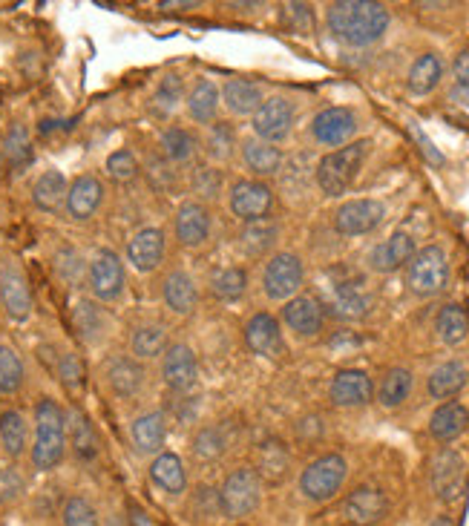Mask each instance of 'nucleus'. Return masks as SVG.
<instances>
[{"label": "nucleus", "instance_id": "obj_15", "mask_svg": "<svg viewBox=\"0 0 469 526\" xmlns=\"http://www.w3.org/2000/svg\"><path fill=\"white\" fill-rule=\"evenodd\" d=\"M331 403L334 406H346V409H354V406H366L375 394V383L366 371L360 368H346L340 371L334 380H331Z\"/></svg>", "mask_w": 469, "mask_h": 526}, {"label": "nucleus", "instance_id": "obj_13", "mask_svg": "<svg viewBox=\"0 0 469 526\" xmlns=\"http://www.w3.org/2000/svg\"><path fill=\"white\" fill-rule=\"evenodd\" d=\"M90 288L98 299L110 302L124 291V262L116 251H98L90 262Z\"/></svg>", "mask_w": 469, "mask_h": 526}, {"label": "nucleus", "instance_id": "obj_50", "mask_svg": "<svg viewBox=\"0 0 469 526\" xmlns=\"http://www.w3.org/2000/svg\"><path fill=\"white\" fill-rule=\"evenodd\" d=\"M193 455L199 460H219L225 455V435L219 429H202L193 440Z\"/></svg>", "mask_w": 469, "mask_h": 526}, {"label": "nucleus", "instance_id": "obj_7", "mask_svg": "<svg viewBox=\"0 0 469 526\" xmlns=\"http://www.w3.org/2000/svg\"><path fill=\"white\" fill-rule=\"evenodd\" d=\"M464 481H467V460L458 452L444 449L432 458L429 483H432V492L441 504H455L464 492Z\"/></svg>", "mask_w": 469, "mask_h": 526}, {"label": "nucleus", "instance_id": "obj_4", "mask_svg": "<svg viewBox=\"0 0 469 526\" xmlns=\"http://www.w3.org/2000/svg\"><path fill=\"white\" fill-rule=\"evenodd\" d=\"M216 501H219V509L225 512V518H231V521L254 515L259 501H262V478L257 475V469H251V466L234 469L222 483Z\"/></svg>", "mask_w": 469, "mask_h": 526}, {"label": "nucleus", "instance_id": "obj_3", "mask_svg": "<svg viewBox=\"0 0 469 526\" xmlns=\"http://www.w3.org/2000/svg\"><path fill=\"white\" fill-rule=\"evenodd\" d=\"M372 141H354L340 150L329 153L326 159L317 164V184L326 196H343L357 179V173L363 170V161L369 156Z\"/></svg>", "mask_w": 469, "mask_h": 526}, {"label": "nucleus", "instance_id": "obj_32", "mask_svg": "<svg viewBox=\"0 0 469 526\" xmlns=\"http://www.w3.org/2000/svg\"><path fill=\"white\" fill-rule=\"evenodd\" d=\"M441 78H444V61L435 52H426L412 64L406 84H409V92L415 95H429L441 84Z\"/></svg>", "mask_w": 469, "mask_h": 526}, {"label": "nucleus", "instance_id": "obj_58", "mask_svg": "<svg viewBox=\"0 0 469 526\" xmlns=\"http://www.w3.org/2000/svg\"><path fill=\"white\" fill-rule=\"evenodd\" d=\"M219 184H222V176H219L216 170H211V167H205V170L196 173V190H199L202 196H216Z\"/></svg>", "mask_w": 469, "mask_h": 526}, {"label": "nucleus", "instance_id": "obj_31", "mask_svg": "<svg viewBox=\"0 0 469 526\" xmlns=\"http://www.w3.org/2000/svg\"><path fill=\"white\" fill-rule=\"evenodd\" d=\"M165 302L173 314H190L199 302V291H196V282L190 279L185 271H173L165 279Z\"/></svg>", "mask_w": 469, "mask_h": 526}, {"label": "nucleus", "instance_id": "obj_23", "mask_svg": "<svg viewBox=\"0 0 469 526\" xmlns=\"http://www.w3.org/2000/svg\"><path fill=\"white\" fill-rule=\"evenodd\" d=\"M245 343L259 357H277L282 351L280 322L271 314H254L245 325Z\"/></svg>", "mask_w": 469, "mask_h": 526}, {"label": "nucleus", "instance_id": "obj_48", "mask_svg": "<svg viewBox=\"0 0 469 526\" xmlns=\"http://www.w3.org/2000/svg\"><path fill=\"white\" fill-rule=\"evenodd\" d=\"M179 98H182V75H165V78H162V84H159L156 92H153L150 107H153V113L156 115L167 118V115L176 113Z\"/></svg>", "mask_w": 469, "mask_h": 526}, {"label": "nucleus", "instance_id": "obj_54", "mask_svg": "<svg viewBox=\"0 0 469 526\" xmlns=\"http://www.w3.org/2000/svg\"><path fill=\"white\" fill-rule=\"evenodd\" d=\"M24 495V478L12 466H0V504H15Z\"/></svg>", "mask_w": 469, "mask_h": 526}, {"label": "nucleus", "instance_id": "obj_52", "mask_svg": "<svg viewBox=\"0 0 469 526\" xmlns=\"http://www.w3.org/2000/svg\"><path fill=\"white\" fill-rule=\"evenodd\" d=\"M282 21L288 23L294 32H311V26H314V12H311V6L308 3H285L282 6Z\"/></svg>", "mask_w": 469, "mask_h": 526}, {"label": "nucleus", "instance_id": "obj_37", "mask_svg": "<svg viewBox=\"0 0 469 526\" xmlns=\"http://www.w3.org/2000/svg\"><path fill=\"white\" fill-rule=\"evenodd\" d=\"M242 156H245V164L257 173V176H274L282 167V153L280 147L268 144V141H245L242 147Z\"/></svg>", "mask_w": 469, "mask_h": 526}, {"label": "nucleus", "instance_id": "obj_5", "mask_svg": "<svg viewBox=\"0 0 469 526\" xmlns=\"http://www.w3.org/2000/svg\"><path fill=\"white\" fill-rule=\"evenodd\" d=\"M446 282H449V262H446L444 248H438V245L421 248L406 265V285L418 297L441 294Z\"/></svg>", "mask_w": 469, "mask_h": 526}, {"label": "nucleus", "instance_id": "obj_35", "mask_svg": "<svg viewBox=\"0 0 469 526\" xmlns=\"http://www.w3.org/2000/svg\"><path fill=\"white\" fill-rule=\"evenodd\" d=\"M288 466H291V458L285 452L280 440H268L262 443L257 452V475L265 478L268 483H280L285 475H288Z\"/></svg>", "mask_w": 469, "mask_h": 526}, {"label": "nucleus", "instance_id": "obj_51", "mask_svg": "<svg viewBox=\"0 0 469 526\" xmlns=\"http://www.w3.org/2000/svg\"><path fill=\"white\" fill-rule=\"evenodd\" d=\"M107 173H110V179H116V182H133V179L139 176V161H136V156H133L130 150H116V153L107 159Z\"/></svg>", "mask_w": 469, "mask_h": 526}, {"label": "nucleus", "instance_id": "obj_53", "mask_svg": "<svg viewBox=\"0 0 469 526\" xmlns=\"http://www.w3.org/2000/svg\"><path fill=\"white\" fill-rule=\"evenodd\" d=\"M208 147H211L213 159H231L236 147L234 130L228 124H216L211 130V138H208Z\"/></svg>", "mask_w": 469, "mask_h": 526}, {"label": "nucleus", "instance_id": "obj_20", "mask_svg": "<svg viewBox=\"0 0 469 526\" xmlns=\"http://www.w3.org/2000/svg\"><path fill=\"white\" fill-rule=\"evenodd\" d=\"M162 377L173 391H188L199 380V366H196V354L188 345H170L162 360Z\"/></svg>", "mask_w": 469, "mask_h": 526}, {"label": "nucleus", "instance_id": "obj_63", "mask_svg": "<svg viewBox=\"0 0 469 526\" xmlns=\"http://www.w3.org/2000/svg\"><path fill=\"white\" fill-rule=\"evenodd\" d=\"M110 526H124V521H121V518H113V521H110Z\"/></svg>", "mask_w": 469, "mask_h": 526}, {"label": "nucleus", "instance_id": "obj_2", "mask_svg": "<svg viewBox=\"0 0 469 526\" xmlns=\"http://www.w3.org/2000/svg\"><path fill=\"white\" fill-rule=\"evenodd\" d=\"M67 452V414L55 400L44 397L35 406V443H32V466L38 472H52Z\"/></svg>", "mask_w": 469, "mask_h": 526}, {"label": "nucleus", "instance_id": "obj_29", "mask_svg": "<svg viewBox=\"0 0 469 526\" xmlns=\"http://www.w3.org/2000/svg\"><path fill=\"white\" fill-rule=\"evenodd\" d=\"M67 190H70L67 176L61 170H47L32 187V202L41 207L44 213H55L58 207L67 202Z\"/></svg>", "mask_w": 469, "mask_h": 526}, {"label": "nucleus", "instance_id": "obj_40", "mask_svg": "<svg viewBox=\"0 0 469 526\" xmlns=\"http://www.w3.org/2000/svg\"><path fill=\"white\" fill-rule=\"evenodd\" d=\"M438 337L446 345H461L469 337V314L461 305H444L438 314Z\"/></svg>", "mask_w": 469, "mask_h": 526}, {"label": "nucleus", "instance_id": "obj_61", "mask_svg": "<svg viewBox=\"0 0 469 526\" xmlns=\"http://www.w3.org/2000/svg\"><path fill=\"white\" fill-rule=\"evenodd\" d=\"M162 9H170V12H173V9H176V12H188V9H199V3H193V0H190V3H162Z\"/></svg>", "mask_w": 469, "mask_h": 526}, {"label": "nucleus", "instance_id": "obj_14", "mask_svg": "<svg viewBox=\"0 0 469 526\" xmlns=\"http://www.w3.org/2000/svg\"><path fill=\"white\" fill-rule=\"evenodd\" d=\"M346 521L354 526H375L386 518L389 512V498L377 486H360L343 504Z\"/></svg>", "mask_w": 469, "mask_h": 526}, {"label": "nucleus", "instance_id": "obj_33", "mask_svg": "<svg viewBox=\"0 0 469 526\" xmlns=\"http://www.w3.org/2000/svg\"><path fill=\"white\" fill-rule=\"evenodd\" d=\"M107 383L110 389L116 391L118 397H133L144 383V368L130 360V357H116L110 366H107Z\"/></svg>", "mask_w": 469, "mask_h": 526}, {"label": "nucleus", "instance_id": "obj_26", "mask_svg": "<svg viewBox=\"0 0 469 526\" xmlns=\"http://www.w3.org/2000/svg\"><path fill=\"white\" fill-rule=\"evenodd\" d=\"M150 481L156 483L167 495H182L188 486V475H185V463L173 452H162L150 466Z\"/></svg>", "mask_w": 469, "mask_h": 526}, {"label": "nucleus", "instance_id": "obj_56", "mask_svg": "<svg viewBox=\"0 0 469 526\" xmlns=\"http://www.w3.org/2000/svg\"><path fill=\"white\" fill-rule=\"evenodd\" d=\"M409 133L415 136V141L421 144V153H423V156H426V159L432 161L435 167H441V164H444V153H441V150H438V147H435V144H432V141L426 138V133H423L421 124H418V121H412V124H409Z\"/></svg>", "mask_w": 469, "mask_h": 526}, {"label": "nucleus", "instance_id": "obj_55", "mask_svg": "<svg viewBox=\"0 0 469 526\" xmlns=\"http://www.w3.org/2000/svg\"><path fill=\"white\" fill-rule=\"evenodd\" d=\"M58 374H61V380L67 383V389H78V386L84 383V368H81L75 354H64V357H61Z\"/></svg>", "mask_w": 469, "mask_h": 526}, {"label": "nucleus", "instance_id": "obj_11", "mask_svg": "<svg viewBox=\"0 0 469 526\" xmlns=\"http://www.w3.org/2000/svg\"><path fill=\"white\" fill-rule=\"evenodd\" d=\"M383 219H386V207L380 202H375V199H354V202L337 207L334 228L340 230L343 236H366V233L380 228Z\"/></svg>", "mask_w": 469, "mask_h": 526}, {"label": "nucleus", "instance_id": "obj_34", "mask_svg": "<svg viewBox=\"0 0 469 526\" xmlns=\"http://www.w3.org/2000/svg\"><path fill=\"white\" fill-rule=\"evenodd\" d=\"M0 153H3V159L9 161V167H12L15 173H24L26 167L32 164L35 153H32V138H29V130H26L24 124H12V127H9V133L3 138Z\"/></svg>", "mask_w": 469, "mask_h": 526}, {"label": "nucleus", "instance_id": "obj_30", "mask_svg": "<svg viewBox=\"0 0 469 526\" xmlns=\"http://www.w3.org/2000/svg\"><path fill=\"white\" fill-rule=\"evenodd\" d=\"M469 380V368L461 363V360H449L444 366H438L432 374H429V394L435 400H446L452 394L467 386Z\"/></svg>", "mask_w": 469, "mask_h": 526}, {"label": "nucleus", "instance_id": "obj_45", "mask_svg": "<svg viewBox=\"0 0 469 526\" xmlns=\"http://www.w3.org/2000/svg\"><path fill=\"white\" fill-rule=\"evenodd\" d=\"M248 288V274L242 268H225V271H216L211 279L213 297L222 299V302H236V299L245 294Z\"/></svg>", "mask_w": 469, "mask_h": 526}, {"label": "nucleus", "instance_id": "obj_42", "mask_svg": "<svg viewBox=\"0 0 469 526\" xmlns=\"http://www.w3.org/2000/svg\"><path fill=\"white\" fill-rule=\"evenodd\" d=\"M0 443L6 449V455L21 458L26 449V423L21 412H3L0 414Z\"/></svg>", "mask_w": 469, "mask_h": 526}, {"label": "nucleus", "instance_id": "obj_10", "mask_svg": "<svg viewBox=\"0 0 469 526\" xmlns=\"http://www.w3.org/2000/svg\"><path fill=\"white\" fill-rule=\"evenodd\" d=\"M294 104L282 95L274 98H265L262 107L254 113V133L259 136V141H268V144H277L282 138H288L291 127H294Z\"/></svg>", "mask_w": 469, "mask_h": 526}, {"label": "nucleus", "instance_id": "obj_38", "mask_svg": "<svg viewBox=\"0 0 469 526\" xmlns=\"http://www.w3.org/2000/svg\"><path fill=\"white\" fill-rule=\"evenodd\" d=\"M72 322H75V331L81 334V340L95 343V340H101V334L107 328V314L90 299H81L72 308Z\"/></svg>", "mask_w": 469, "mask_h": 526}, {"label": "nucleus", "instance_id": "obj_62", "mask_svg": "<svg viewBox=\"0 0 469 526\" xmlns=\"http://www.w3.org/2000/svg\"><path fill=\"white\" fill-rule=\"evenodd\" d=\"M429 526H455V521H452L449 515H438V518H435V521H432Z\"/></svg>", "mask_w": 469, "mask_h": 526}, {"label": "nucleus", "instance_id": "obj_46", "mask_svg": "<svg viewBox=\"0 0 469 526\" xmlns=\"http://www.w3.org/2000/svg\"><path fill=\"white\" fill-rule=\"evenodd\" d=\"M24 360L15 354V348L0 345V391L3 394H15L24 386Z\"/></svg>", "mask_w": 469, "mask_h": 526}, {"label": "nucleus", "instance_id": "obj_64", "mask_svg": "<svg viewBox=\"0 0 469 526\" xmlns=\"http://www.w3.org/2000/svg\"><path fill=\"white\" fill-rule=\"evenodd\" d=\"M0 173H3V153H0Z\"/></svg>", "mask_w": 469, "mask_h": 526}, {"label": "nucleus", "instance_id": "obj_59", "mask_svg": "<svg viewBox=\"0 0 469 526\" xmlns=\"http://www.w3.org/2000/svg\"><path fill=\"white\" fill-rule=\"evenodd\" d=\"M452 75H455V87L469 92V52H461L452 64Z\"/></svg>", "mask_w": 469, "mask_h": 526}, {"label": "nucleus", "instance_id": "obj_1", "mask_svg": "<svg viewBox=\"0 0 469 526\" xmlns=\"http://www.w3.org/2000/svg\"><path fill=\"white\" fill-rule=\"evenodd\" d=\"M329 29L349 46H369L389 29V9L375 0H337L329 6Z\"/></svg>", "mask_w": 469, "mask_h": 526}, {"label": "nucleus", "instance_id": "obj_17", "mask_svg": "<svg viewBox=\"0 0 469 526\" xmlns=\"http://www.w3.org/2000/svg\"><path fill=\"white\" fill-rule=\"evenodd\" d=\"M372 308V297L363 279H337L331 285V311L343 320H360Z\"/></svg>", "mask_w": 469, "mask_h": 526}, {"label": "nucleus", "instance_id": "obj_25", "mask_svg": "<svg viewBox=\"0 0 469 526\" xmlns=\"http://www.w3.org/2000/svg\"><path fill=\"white\" fill-rule=\"evenodd\" d=\"M222 101H225V107L234 115H251L262 107L265 95H262V87H259L257 81L231 78V81L222 87Z\"/></svg>", "mask_w": 469, "mask_h": 526}, {"label": "nucleus", "instance_id": "obj_57", "mask_svg": "<svg viewBox=\"0 0 469 526\" xmlns=\"http://www.w3.org/2000/svg\"><path fill=\"white\" fill-rule=\"evenodd\" d=\"M58 274L64 276V279H78L81 274V256L75 251H61L58 253Z\"/></svg>", "mask_w": 469, "mask_h": 526}, {"label": "nucleus", "instance_id": "obj_16", "mask_svg": "<svg viewBox=\"0 0 469 526\" xmlns=\"http://www.w3.org/2000/svg\"><path fill=\"white\" fill-rule=\"evenodd\" d=\"M354 130H357V118L349 107H329V110L314 115V121H311V133L326 147L346 144L354 136Z\"/></svg>", "mask_w": 469, "mask_h": 526}, {"label": "nucleus", "instance_id": "obj_49", "mask_svg": "<svg viewBox=\"0 0 469 526\" xmlns=\"http://www.w3.org/2000/svg\"><path fill=\"white\" fill-rule=\"evenodd\" d=\"M61 518H64V526H101L95 506L87 498H81V495H75V498H70L64 504Z\"/></svg>", "mask_w": 469, "mask_h": 526}, {"label": "nucleus", "instance_id": "obj_22", "mask_svg": "<svg viewBox=\"0 0 469 526\" xmlns=\"http://www.w3.org/2000/svg\"><path fill=\"white\" fill-rule=\"evenodd\" d=\"M104 202V184L95 176H78L67 190V213L75 222H87Z\"/></svg>", "mask_w": 469, "mask_h": 526}, {"label": "nucleus", "instance_id": "obj_60", "mask_svg": "<svg viewBox=\"0 0 469 526\" xmlns=\"http://www.w3.org/2000/svg\"><path fill=\"white\" fill-rule=\"evenodd\" d=\"M127 526H156L153 518L141 509V506H130V524Z\"/></svg>", "mask_w": 469, "mask_h": 526}, {"label": "nucleus", "instance_id": "obj_44", "mask_svg": "<svg viewBox=\"0 0 469 526\" xmlns=\"http://www.w3.org/2000/svg\"><path fill=\"white\" fill-rule=\"evenodd\" d=\"M162 150L173 164H182V161L193 159V153L199 150V141L185 127H170L162 136Z\"/></svg>", "mask_w": 469, "mask_h": 526}, {"label": "nucleus", "instance_id": "obj_27", "mask_svg": "<svg viewBox=\"0 0 469 526\" xmlns=\"http://www.w3.org/2000/svg\"><path fill=\"white\" fill-rule=\"evenodd\" d=\"M469 426V412L467 406H461V403H444V406H438L435 414H432V420H429V432L435 440H455V437H461L467 432Z\"/></svg>", "mask_w": 469, "mask_h": 526}, {"label": "nucleus", "instance_id": "obj_24", "mask_svg": "<svg viewBox=\"0 0 469 526\" xmlns=\"http://www.w3.org/2000/svg\"><path fill=\"white\" fill-rule=\"evenodd\" d=\"M282 320L300 337H314L323 328V305L314 297H294L285 302Z\"/></svg>", "mask_w": 469, "mask_h": 526}, {"label": "nucleus", "instance_id": "obj_8", "mask_svg": "<svg viewBox=\"0 0 469 526\" xmlns=\"http://www.w3.org/2000/svg\"><path fill=\"white\" fill-rule=\"evenodd\" d=\"M0 302L6 314L15 322H24L32 317V291L24 268L15 259H0Z\"/></svg>", "mask_w": 469, "mask_h": 526}, {"label": "nucleus", "instance_id": "obj_47", "mask_svg": "<svg viewBox=\"0 0 469 526\" xmlns=\"http://www.w3.org/2000/svg\"><path fill=\"white\" fill-rule=\"evenodd\" d=\"M167 351V331L162 325H141L133 334V354L141 360L159 357Z\"/></svg>", "mask_w": 469, "mask_h": 526}, {"label": "nucleus", "instance_id": "obj_36", "mask_svg": "<svg viewBox=\"0 0 469 526\" xmlns=\"http://www.w3.org/2000/svg\"><path fill=\"white\" fill-rule=\"evenodd\" d=\"M219 90H216V84L208 81V78H202L188 95V113L193 121H199V124H211L216 113H219Z\"/></svg>", "mask_w": 469, "mask_h": 526}, {"label": "nucleus", "instance_id": "obj_43", "mask_svg": "<svg viewBox=\"0 0 469 526\" xmlns=\"http://www.w3.org/2000/svg\"><path fill=\"white\" fill-rule=\"evenodd\" d=\"M277 236H280V228L271 222V219H259V222H248L245 228H242V248L248 253H265L268 248H274V242H277Z\"/></svg>", "mask_w": 469, "mask_h": 526}, {"label": "nucleus", "instance_id": "obj_28", "mask_svg": "<svg viewBox=\"0 0 469 526\" xmlns=\"http://www.w3.org/2000/svg\"><path fill=\"white\" fill-rule=\"evenodd\" d=\"M130 435H133V443H136V449H139V452H144V455H153V452H159V449L165 446V437H167L165 414L162 412L141 414L139 420L133 423Z\"/></svg>", "mask_w": 469, "mask_h": 526}, {"label": "nucleus", "instance_id": "obj_6", "mask_svg": "<svg viewBox=\"0 0 469 526\" xmlns=\"http://www.w3.org/2000/svg\"><path fill=\"white\" fill-rule=\"evenodd\" d=\"M346 475H349V463H346L343 455H323V458H317L314 463L305 466L303 478H300V489H303L308 501L326 504L343 489Z\"/></svg>", "mask_w": 469, "mask_h": 526}, {"label": "nucleus", "instance_id": "obj_21", "mask_svg": "<svg viewBox=\"0 0 469 526\" xmlns=\"http://www.w3.org/2000/svg\"><path fill=\"white\" fill-rule=\"evenodd\" d=\"M211 236V213L199 202H185L176 210V239L185 248H199Z\"/></svg>", "mask_w": 469, "mask_h": 526}, {"label": "nucleus", "instance_id": "obj_18", "mask_svg": "<svg viewBox=\"0 0 469 526\" xmlns=\"http://www.w3.org/2000/svg\"><path fill=\"white\" fill-rule=\"evenodd\" d=\"M418 253L415 248V239L406 233V230H398L392 233L386 242H380L372 256H369V265L375 268L377 274H395L400 268H406L412 262V256Z\"/></svg>", "mask_w": 469, "mask_h": 526}, {"label": "nucleus", "instance_id": "obj_41", "mask_svg": "<svg viewBox=\"0 0 469 526\" xmlns=\"http://www.w3.org/2000/svg\"><path fill=\"white\" fill-rule=\"evenodd\" d=\"M409 391H412V371L409 368H392L383 377L380 389H377V400L386 409H398L400 403L409 397Z\"/></svg>", "mask_w": 469, "mask_h": 526}, {"label": "nucleus", "instance_id": "obj_39", "mask_svg": "<svg viewBox=\"0 0 469 526\" xmlns=\"http://www.w3.org/2000/svg\"><path fill=\"white\" fill-rule=\"evenodd\" d=\"M67 435H70L72 449L78 458L93 460L98 455V437L93 432V423L81 412H72L67 417Z\"/></svg>", "mask_w": 469, "mask_h": 526}, {"label": "nucleus", "instance_id": "obj_12", "mask_svg": "<svg viewBox=\"0 0 469 526\" xmlns=\"http://www.w3.org/2000/svg\"><path fill=\"white\" fill-rule=\"evenodd\" d=\"M274 207V193L271 187L262 182H236L231 190V210L234 216H239L242 222H259V219H268Z\"/></svg>", "mask_w": 469, "mask_h": 526}, {"label": "nucleus", "instance_id": "obj_19", "mask_svg": "<svg viewBox=\"0 0 469 526\" xmlns=\"http://www.w3.org/2000/svg\"><path fill=\"white\" fill-rule=\"evenodd\" d=\"M127 259L141 274L156 271L162 265V259H165V233L159 228L139 230L130 239V245H127Z\"/></svg>", "mask_w": 469, "mask_h": 526}, {"label": "nucleus", "instance_id": "obj_9", "mask_svg": "<svg viewBox=\"0 0 469 526\" xmlns=\"http://www.w3.org/2000/svg\"><path fill=\"white\" fill-rule=\"evenodd\" d=\"M303 262L294 253H277L262 274V288L268 299H294V294L303 288Z\"/></svg>", "mask_w": 469, "mask_h": 526}]
</instances>
